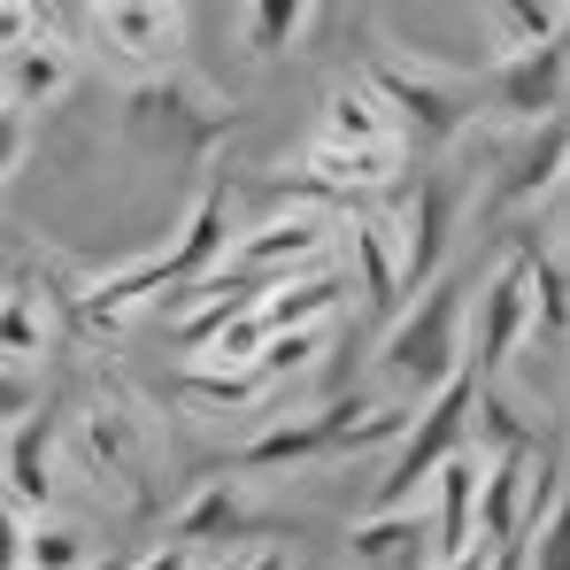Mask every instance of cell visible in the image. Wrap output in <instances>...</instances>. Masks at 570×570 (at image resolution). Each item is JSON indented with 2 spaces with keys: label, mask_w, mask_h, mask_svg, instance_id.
Instances as JSON below:
<instances>
[{
  "label": "cell",
  "mask_w": 570,
  "mask_h": 570,
  "mask_svg": "<svg viewBox=\"0 0 570 570\" xmlns=\"http://www.w3.org/2000/svg\"><path fill=\"white\" fill-rule=\"evenodd\" d=\"M70 23L94 39L108 70H124L131 86L170 78L178 47H186V8H155V0H116V8H70Z\"/></svg>",
  "instance_id": "5b68a950"
},
{
  "label": "cell",
  "mask_w": 570,
  "mask_h": 570,
  "mask_svg": "<svg viewBox=\"0 0 570 570\" xmlns=\"http://www.w3.org/2000/svg\"><path fill=\"white\" fill-rule=\"evenodd\" d=\"M86 570H131V563H124V556H100V563H86Z\"/></svg>",
  "instance_id": "1f68e13d"
},
{
  "label": "cell",
  "mask_w": 570,
  "mask_h": 570,
  "mask_svg": "<svg viewBox=\"0 0 570 570\" xmlns=\"http://www.w3.org/2000/svg\"><path fill=\"white\" fill-rule=\"evenodd\" d=\"M563 78H570L563 39H556V47H532V55H517V62H493V78L478 86V116L493 108V116H509L517 131L556 124V116H563Z\"/></svg>",
  "instance_id": "ba28073f"
},
{
  "label": "cell",
  "mask_w": 570,
  "mask_h": 570,
  "mask_svg": "<svg viewBox=\"0 0 570 570\" xmlns=\"http://www.w3.org/2000/svg\"><path fill=\"white\" fill-rule=\"evenodd\" d=\"M239 23H247V47H255L263 62H278V55L301 47V31L316 23V8H308V0H263V8H247Z\"/></svg>",
  "instance_id": "7402d4cb"
},
{
  "label": "cell",
  "mask_w": 570,
  "mask_h": 570,
  "mask_svg": "<svg viewBox=\"0 0 570 570\" xmlns=\"http://www.w3.org/2000/svg\"><path fill=\"white\" fill-rule=\"evenodd\" d=\"M178 393L200 401V409H255L271 385L255 371H208V363H178Z\"/></svg>",
  "instance_id": "603a6c76"
},
{
  "label": "cell",
  "mask_w": 570,
  "mask_h": 570,
  "mask_svg": "<svg viewBox=\"0 0 570 570\" xmlns=\"http://www.w3.org/2000/svg\"><path fill=\"white\" fill-rule=\"evenodd\" d=\"M23 131H31V116H23L16 100L0 94V178H8V170L23 163Z\"/></svg>",
  "instance_id": "83f0119b"
},
{
  "label": "cell",
  "mask_w": 570,
  "mask_h": 570,
  "mask_svg": "<svg viewBox=\"0 0 570 570\" xmlns=\"http://www.w3.org/2000/svg\"><path fill=\"white\" fill-rule=\"evenodd\" d=\"M47 347H55V308H47V293H39V285H8V293H0V363L31 371Z\"/></svg>",
  "instance_id": "ac0fdd59"
},
{
  "label": "cell",
  "mask_w": 570,
  "mask_h": 570,
  "mask_svg": "<svg viewBox=\"0 0 570 570\" xmlns=\"http://www.w3.org/2000/svg\"><path fill=\"white\" fill-rule=\"evenodd\" d=\"M409 401H363V393H347V401H324V409H301V416H285L271 432H255L239 455H232V471L255 478V471H301V463H340V455H371V448H401V432H409Z\"/></svg>",
  "instance_id": "7a4b0ae2"
},
{
  "label": "cell",
  "mask_w": 570,
  "mask_h": 570,
  "mask_svg": "<svg viewBox=\"0 0 570 570\" xmlns=\"http://www.w3.org/2000/svg\"><path fill=\"white\" fill-rule=\"evenodd\" d=\"M316 355H324V324H316V332H271V340H263V355H255V371H263V385H271V379L308 371Z\"/></svg>",
  "instance_id": "cb8c5ba5"
},
{
  "label": "cell",
  "mask_w": 570,
  "mask_h": 570,
  "mask_svg": "<svg viewBox=\"0 0 570 570\" xmlns=\"http://www.w3.org/2000/svg\"><path fill=\"white\" fill-rule=\"evenodd\" d=\"M393 170H401V147H324V139H308L293 178H301V186H316V193H332V200L347 208L355 193L393 186Z\"/></svg>",
  "instance_id": "5bb4252c"
},
{
  "label": "cell",
  "mask_w": 570,
  "mask_h": 570,
  "mask_svg": "<svg viewBox=\"0 0 570 570\" xmlns=\"http://www.w3.org/2000/svg\"><path fill=\"white\" fill-rule=\"evenodd\" d=\"M100 563L94 532L70 517H23V570H86Z\"/></svg>",
  "instance_id": "44dd1931"
},
{
  "label": "cell",
  "mask_w": 570,
  "mask_h": 570,
  "mask_svg": "<svg viewBox=\"0 0 570 570\" xmlns=\"http://www.w3.org/2000/svg\"><path fill=\"white\" fill-rule=\"evenodd\" d=\"M355 78H363V86H371V100L385 108V124H393L401 155H409V147H424V155L455 147V139L471 131V116H478V86L463 78V70L432 62V55L379 47V55H371Z\"/></svg>",
  "instance_id": "3957f363"
},
{
  "label": "cell",
  "mask_w": 570,
  "mask_h": 570,
  "mask_svg": "<svg viewBox=\"0 0 570 570\" xmlns=\"http://www.w3.org/2000/svg\"><path fill=\"white\" fill-rule=\"evenodd\" d=\"M347 239H355V271H363V301L371 308H401V255H393V224L371 216V208H355L347 216Z\"/></svg>",
  "instance_id": "d6986e66"
},
{
  "label": "cell",
  "mask_w": 570,
  "mask_h": 570,
  "mask_svg": "<svg viewBox=\"0 0 570 570\" xmlns=\"http://www.w3.org/2000/svg\"><path fill=\"white\" fill-rule=\"evenodd\" d=\"M563 147H570L563 116L517 131V147L501 155V170H493V186H485V208H493V216H524L532 200H548V193L563 186Z\"/></svg>",
  "instance_id": "9c48e42d"
},
{
  "label": "cell",
  "mask_w": 570,
  "mask_h": 570,
  "mask_svg": "<svg viewBox=\"0 0 570 570\" xmlns=\"http://www.w3.org/2000/svg\"><path fill=\"white\" fill-rule=\"evenodd\" d=\"M255 532H278L271 517H255V501H247V485L239 478H200V493H193L186 509H178V524H170V548H232V540H255Z\"/></svg>",
  "instance_id": "7c38bea8"
},
{
  "label": "cell",
  "mask_w": 570,
  "mask_h": 570,
  "mask_svg": "<svg viewBox=\"0 0 570 570\" xmlns=\"http://www.w3.org/2000/svg\"><path fill=\"white\" fill-rule=\"evenodd\" d=\"M39 31H47V8H16V0H0V62L23 55Z\"/></svg>",
  "instance_id": "484cf974"
},
{
  "label": "cell",
  "mask_w": 570,
  "mask_h": 570,
  "mask_svg": "<svg viewBox=\"0 0 570 570\" xmlns=\"http://www.w3.org/2000/svg\"><path fill=\"white\" fill-rule=\"evenodd\" d=\"M62 31H70V8H47V31H39L23 55L0 62V94L16 100L23 116L47 108V100H62V94H70V78H78V47H70Z\"/></svg>",
  "instance_id": "4fadbf2b"
},
{
  "label": "cell",
  "mask_w": 570,
  "mask_h": 570,
  "mask_svg": "<svg viewBox=\"0 0 570 570\" xmlns=\"http://www.w3.org/2000/svg\"><path fill=\"white\" fill-rule=\"evenodd\" d=\"M0 570H23V517L0 501Z\"/></svg>",
  "instance_id": "f1b7e54d"
},
{
  "label": "cell",
  "mask_w": 570,
  "mask_h": 570,
  "mask_svg": "<svg viewBox=\"0 0 570 570\" xmlns=\"http://www.w3.org/2000/svg\"><path fill=\"white\" fill-rule=\"evenodd\" d=\"M455 208H463V193L448 186V178H416L409 200L385 216V224H393V255H401V301H416L424 285L440 278V263H448V232H455Z\"/></svg>",
  "instance_id": "8992f818"
},
{
  "label": "cell",
  "mask_w": 570,
  "mask_h": 570,
  "mask_svg": "<svg viewBox=\"0 0 570 570\" xmlns=\"http://www.w3.org/2000/svg\"><path fill=\"white\" fill-rule=\"evenodd\" d=\"M517 548H524V563H532V570H570V532H563V517H556V524H540V532H532V540H517Z\"/></svg>",
  "instance_id": "4316f807"
},
{
  "label": "cell",
  "mask_w": 570,
  "mask_h": 570,
  "mask_svg": "<svg viewBox=\"0 0 570 570\" xmlns=\"http://www.w3.org/2000/svg\"><path fill=\"white\" fill-rule=\"evenodd\" d=\"M78 455L94 463V478H108L116 493H124V509H147L155 493H147V432L124 416V409H86L78 416Z\"/></svg>",
  "instance_id": "8fae6325"
},
{
  "label": "cell",
  "mask_w": 570,
  "mask_h": 570,
  "mask_svg": "<svg viewBox=\"0 0 570 570\" xmlns=\"http://www.w3.org/2000/svg\"><path fill=\"white\" fill-rule=\"evenodd\" d=\"M31 409H39V379H31V371H16V363H0V440H8Z\"/></svg>",
  "instance_id": "d4e9b609"
},
{
  "label": "cell",
  "mask_w": 570,
  "mask_h": 570,
  "mask_svg": "<svg viewBox=\"0 0 570 570\" xmlns=\"http://www.w3.org/2000/svg\"><path fill=\"white\" fill-rule=\"evenodd\" d=\"M409 556H432V517H424V501H416V509H379V517H355V524H347V563L355 570L409 563Z\"/></svg>",
  "instance_id": "2e32d148"
},
{
  "label": "cell",
  "mask_w": 570,
  "mask_h": 570,
  "mask_svg": "<svg viewBox=\"0 0 570 570\" xmlns=\"http://www.w3.org/2000/svg\"><path fill=\"white\" fill-rule=\"evenodd\" d=\"M239 570H285V556H271V548H263V556H247Z\"/></svg>",
  "instance_id": "4dcf8cb0"
},
{
  "label": "cell",
  "mask_w": 570,
  "mask_h": 570,
  "mask_svg": "<svg viewBox=\"0 0 570 570\" xmlns=\"http://www.w3.org/2000/svg\"><path fill=\"white\" fill-rule=\"evenodd\" d=\"M478 23L493 31V62H517V55H532V47H556V39H563L570 8H563V0H548V8H509V0H493Z\"/></svg>",
  "instance_id": "ffe728a7"
},
{
  "label": "cell",
  "mask_w": 570,
  "mask_h": 570,
  "mask_svg": "<svg viewBox=\"0 0 570 570\" xmlns=\"http://www.w3.org/2000/svg\"><path fill=\"white\" fill-rule=\"evenodd\" d=\"M316 139H324V147H401L363 78H332V86H324V131H316Z\"/></svg>",
  "instance_id": "e0dca14e"
},
{
  "label": "cell",
  "mask_w": 570,
  "mask_h": 570,
  "mask_svg": "<svg viewBox=\"0 0 570 570\" xmlns=\"http://www.w3.org/2000/svg\"><path fill=\"white\" fill-rule=\"evenodd\" d=\"M131 570H193V556L186 548H155V556H139Z\"/></svg>",
  "instance_id": "f546056e"
},
{
  "label": "cell",
  "mask_w": 570,
  "mask_h": 570,
  "mask_svg": "<svg viewBox=\"0 0 570 570\" xmlns=\"http://www.w3.org/2000/svg\"><path fill=\"white\" fill-rule=\"evenodd\" d=\"M463 301H471V285L440 271L409 308H393L379 340V379L393 393H409V409L432 401L448 379H463Z\"/></svg>",
  "instance_id": "277c9868"
},
{
  "label": "cell",
  "mask_w": 570,
  "mask_h": 570,
  "mask_svg": "<svg viewBox=\"0 0 570 570\" xmlns=\"http://www.w3.org/2000/svg\"><path fill=\"white\" fill-rule=\"evenodd\" d=\"M524 340H532V285H524V263L509 255L493 278L478 285V347L463 371L478 385H501V371L524 355Z\"/></svg>",
  "instance_id": "52a82bcc"
},
{
  "label": "cell",
  "mask_w": 570,
  "mask_h": 570,
  "mask_svg": "<svg viewBox=\"0 0 570 570\" xmlns=\"http://www.w3.org/2000/svg\"><path fill=\"white\" fill-rule=\"evenodd\" d=\"M224 131H239V100L186 78V70L124 86V147L155 170H200Z\"/></svg>",
  "instance_id": "6da1fadb"
},
{
  "label": "cell",
  "mask_w": 570,
  "mask_h": 570,
  "mask_svg": "<svg viewBox=\"0 0 570 570\" xmlns=\"http://www.w3.org/2000/svg\"><path fill=\"white\" fill-rule=\"evenodd\" d=\"M55 448H62V409H31L8 440H0V485H8V509H55Z\"/></svg>",
  "instance_id": "30bf717a"
},
{
  "label": "cell",
  "mask_w": 570,
  "mask_h": 570,
  "mask_svg": "<svg viewBox=\"0 0 570 570\" xmlns=\"http://www.w3.org/2000/svg\"><path fill=\"white\" fill-rule=\"evenodd\" d=\"M340 293H347V278L324 263V271H301V278H278L263 285V301H255V324H263V340L271 332H316L332 308H340Z\"/></svg>",
  "instance_id": "9a60e30c"
}]
</instances>
